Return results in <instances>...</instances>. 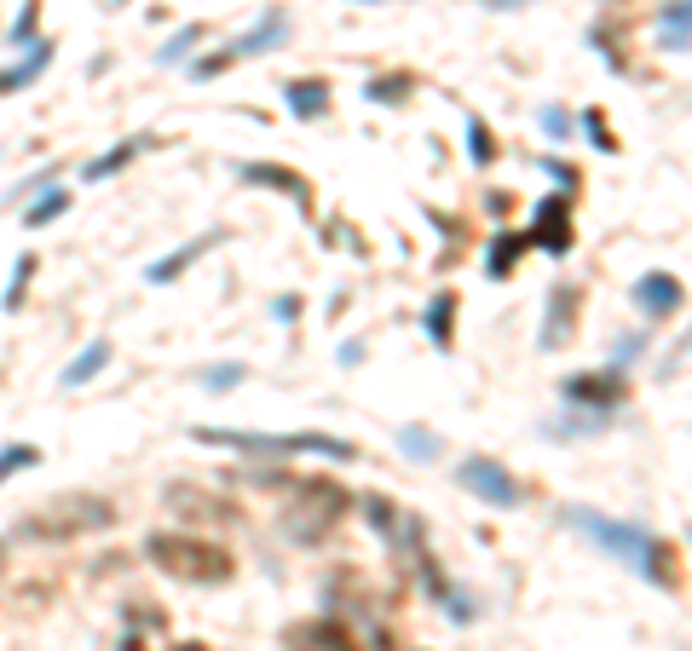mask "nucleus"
Returning <instances> with one entry per match:
<instances>
[{"instance_id": "nucleus-1", "label": "nucleus", "mask_w": 692, "mask_h": 651, "mask_svg": "<svg viewBox=\"0 0 692 651\" xmlns=\"http://www.w3.org/2000/svg\"><path fill=\"white\" fill-rule=\"evenodd\" d=\"M572 525L588 537V542H600L612 559L623 565H635L641 577H653L658 588H676L681 571H676V547L658 542L653 531H641V525H618V519H600V514H588V507H572Z\"/></svg>"}, {"instance_id": "nucleus-2", "label": "nucleus", "mask_w": 692, "mask_h": 651, "mask_svg": "<svg viewBox=\"0 0 692 651\" xmlns=\"http://www.w3.org/2000/svg\"><path fill=\"white\" fill-rule=\"evenodd\" d=\"M145 554H151L168 577H179V582H231V571H237V559H231L219 542L179 537V531H156V537L145 542Z\"/></svg>"}, {"instance_id": "nucleus-3", "label": "nucleus", "mask_w": 692, "mask_h": 651, "mask_svg": "<svg viewBox=\"0 0 692 651\" xmlns=\"http://www.w3.org/2000/svg\"><path fill=\"white\" fill-rule=\"evenodd\" d=\"M346 507H353V502H346L341 484H330V479H300V491H295L289 519H283V525H289V537L300 547H318L346 519Z\"/></svg>"}, {"instance_id": "nucleus-4", "label": "nucleus", "mask_w": 692, "mask_h": 651, "mask_svg": "<svg viewBox=\"0 0 692 651\" xmlns=\"http://www.w3.org/2000/svg\"><path fill=\"white\" fill-rule=\"evenodd\" d=\"M202 444H237V450H260V456H330V461H358V450L346 438H323V433H196Z\"/></svg>"}, {"instance_id": "nucleus-5", "label": "nucleus", "mask_w": 692, "mask_h": 651, "mask_svg": "<svg viewBox=\"0 0 692 651\" xmlns=\"http://www.w3.org/2000/svg\"><path fill=\"white\" fill-rule=\"evenodd\" d=\"M116 519V507L105 496H70V502H52L40 519H29L24 531L29 537H81V531H105Z\"/></svg>"}, {"instance_id": "nucleus-6", "label": "nucleus", "mask_w": 692, "mask_h": 651, "mask_svg": "<svg viewBox=\"0 0 692 651\" xmlns=\"http://www.w3.org/2000/svg\"><path fill=\"white\" fill-rule=\"evenodd\" d=\"M474 496H485L491 507H514V502H525V484L508 473L502 461H485V456H474V461H462V473H456Z\"/></svg>"}, {"instance_id": "nucleus-7", "label": "nucleus", "mask_w": 692, "mask_h": 651, "mask_svg": "<svg viewBox=\"0 0 692 651\" xmlns=\"http://www.w3.org/2000/svg\"><path fill=\"white\" fill-rule=\"evenodd\" d=\"M283 35H289V17H283L277 7L266 12V17H260V29L254 35H242V40H231V47L226 52H219V58H202V64H196V81H208V75H219V70H226V64H237V58H254V52H266V47H277V40Z\"/></svg>"}, {"instance_id": "nucleus-8", "label": "nucleus", "mask_w": 692, "mask_h": 651, "mask_svg": "<svg viewBox=\"0 0 692 651\" xmlns=\"http://www.w3.org/2000/svg\"><path fill=\"white\" fill-rule=\"evenodd\" d=\"M572 208H565V196H548V202H537V226L525 231L532 242H542L548 254H565L572 249V219H565Z\"/></svg>"}, {"instance_id": "nucleus-9", "label": "nucleus", "mask_w": 692, "mask_h": 651, "mask_svg": "<svg viewBox=\"0 0 692 651\" xmlns=\"http://www.w3.org/2000/svg\"><path fill=\"white\" fill-rule=\"evenodd\" d=\"M635 306L646 312V317H669L681 306V277L676 272H646L641 282H635Z\"/></svg>"}, {"instance_id": "nucleus-10", "label": "nucleus", "mask_w": 692, "mask_h": 651, "mask_svg": "<svg viewBox=\"0 0 692 651\" xmlns=\"http://www.w3.org/2000/svg\"><path fill=\"white\" fill-rule=\"evenodd\" d=\"M572 317H577V289H572V282H554V294H548V323H542V346H548V352L572 340Z\"/></svg>"}, {"instance_id": "nucleus-11", "label": "nucleus", "mask_w": 692, "mask_h": 651, "mask_svg": "<svg viewBox=\"0 0 692 651\" xmlns=\"http://www.w3.org/2000/svg\"><path fill=\"white\" fill-rule=\"evenodd\" d=\"M289 651H358V640L346 635L341 623L318 617V623H300V628H295V635H289Z\"/></svg>"}, {"instance_id": "nucleus-12", "label": "nucleus", "mask_w": 692, "mask_h": 651, "mask_svg": "<svg viewBox=\"0 0 692 651\" xmlns=\"http://www.w3.org/2000/svg\"><path fill=\"white\" fill-rule=\"evenodd\" d=\"M249 185H272V191H283V196H295V202H307V179H300L295 168H277V161H249V168H237Z\"/></svg>"}, {"instance_id": "nucleus-13", "label": "nucleus", "mask_w": 692, "mask_h": 651, "mask_svg": "<svg viewBox=\"0 0 692 651\" xmlns=\"http://www.w3.org/2000/svg\"><path fill=\"white\" fill-rule=\"evenodd\" d=\"M565 398H583V403H618V398H623V375H612V370L577 375V381H565Z\"/></svg>"}, {"instance_id": "nucleus-14", "label": "nucleus", "mask_w": 692, "mask_h": 651, "mask_svg": "<svg viewBox=\"0 0 692 651\" xmlns=\"http://www.w3.org/2000/svg\"><path fill=\"white\" fill-rule=\"evenodd\" d=\"M168 507H191L186 519H237V514H231V502L202 496V491H191V484H168Z\"/></svg>"}, {"instance_id": "nucleus-15", "label": "nucleus", "mask_w": 692, "mask_h": 651, "mask_svg": "<svg viewBox=\"0 0 692 651\" xmlns=\"http://www.w3.org/2000/svg\"><path fill=\"white\" fill-rule=\"evenodd\" d=\"M214 242H219V231H208V237H196V242H186V249H179V254H168V260H156V266H151L145 277H151V282H174V277H179V272H186V266H191V260H196V254H208V249H214Z\"/></svg>"}, {"instance_id": "nucleus-16", "label": "nucleus", "mask_w": 692, "mask_h": 651, "mask_svg": "<svg viewBox=\"0 0 692 651\" xmlns=\"http://www.w3.org/2000/svg\"><path fill=\"white\" fill-rule=\"evenodd\" d=\"M289 110L300 121H318L323 110H330V81H295V87H289Z\"/></svg>"}, {"instance_id": "nucleus-17", "label": "nucleus", "mask_w": 692, "mask_h": 651, "mask_svg": "<svg viewBox=\"0 0 692 651\" xmlns=\"http://www.w3.org/2000/svg\"><path fill=\"white\" fill-rule=\"evenodd\" d=\"M520 249H532V237H525V231H502V237L491 242V260H485V272H491V277H508V272H514V260H520Z\"/></svg>"}, {"instance_id": "nucleus-18", "label": "nucleus", "mask_w": 692, "mask_h": 651, "mask_svg": "<svg viewBox=\"0 0 692 651\" xmlns=\"http://www.w3.org/2000/svg\"><path fill=\"white\" fill-rule=\"evenodd\" d=\"M47 64H52V47H47V40H40L29 64H12V70H0V93H17V87H29V81H35L40 70H47Z\"/></svg>"}, {"instance_id": "nucleus-19", "label": "nucleus", "mask_w": 692, "mask_h": 651, "mask_svg": "<svg viewBox=\"0 0 692 651\" xmlns=\"http://www.w3.org/2000/svg\"><path fill=\"white\" fill-rule=\"evenodd\" d=\"M151 145H156V138H151V133H139V138H128V145H121V150H110V156H98V161H93V168H87V179H110L116 168H128V161H133L139 150H151Z\"/></svg>"}, {"instance_id": "nucleus-20", "label": "nucleus", "mask_w": 692, "mask_h": 651, "mask_svg": "<svg viewBox=\"0 0 692 651\" xmlns=\"http://www.w3.org/2000/svg\"><path fill=\"white\" fill-rule=\"evenodd\" d=\"M451 317H456V294H439L427 306V335L439 340V352H451Z\"/></svg>"}, {"instance_id": "nucleus-21", "label": "nucleus", "mask_w": 692, "mask_h": 651, "mask_svg": "<svg viewBox=\"0 0 692 651\" xmlns=\"http://www.w3.org/2000/svg\"><path fill=\"white\" fill-rule=\"evenodd\" d=\"M105 358H110V346H105V340H93L87 352H81V358L70 363V370H64V381H70V386H87L98 370H105Z\"/></svg>"}, {"instance_id": "nucleus-22", "label": "nucleus", "mask_w": 692, "mask_h": 651, "mask_svg": "<svg viewBox=\"0 0 692 651\" xmlns=\"http://www.w3.org/2000/svg\"><path fill=\"white\" fill-rule=\"evenodd\" d=\"M687 0H669V7H664V47L669 52H687Z\"/></svg>"}, {"instance_id": "nucleus-23", "label": "nucleus", "mask_w": 692, "mask_h": 651, "mask_svg": "<svg viewBox=\"0 0 692 651\" xmlns=\"http://www.w3.org/2000/svg\"><path fill=\"white\" fill-rule=\"evenodd\" d=\"M416 81L410 75H381V81H370V98L375 105H404V93H410Z\"/></svg>"}, {"instance_id": "nucleus-24", "label": "nucleus", "mask_w": 692, "mask_h": 651, "mask_svg": "<svg viewBox=\"0 0 692 651\" xmlns=\"http://www.w3.org/2000/svg\"><path fill=\"white\" fill-rule=\"evenodd\" d=\"M35 461H40L35 444H7V450H0V484H7L17 467H35Z\"/></svg>"}, {"instance_id": "nucleus-25", "label": "nucleus", "mask_w": 692, "mask_h": 651, "mask_svg": "<svg viewBox=\"0 0 692 651\" xmlns=\"http://www.w3.org/2000/svg\"><path fill=\"white\" fill-rule=\"evenodd\" d=\"M64 208H70V191H52V196H40L35 208L24 214V226H47V219H58Z\"/></svg>"}, {"instance_id": "nucleus-26", "label": "nucleus", "mask_w": 692, "mask_h": 651, "mask_svg": "<svg viewBox=\"0 0 692 651\" xmlns=\"http://www.w3.org/2000/svg\"><path fill=\"white\" fill-rule=\"evenodd\" d=\"M196 40H202V24H186V29L168 40V47H162V64H186V52L196 47Z\"/></svg>"}, {"instance_id": "nucleus-27", "label": "nucleus", "mask_w": 692, "mask_h": 651, "mask_svg": "<svg viewBox=\"0 0 692 651\" xmlns=\"http://www.w3.org/2000/svg\"><path fill=\"white\" fill-rule=\"evenodd\" d=\"M29 277H35V254H24V260H17V266H12V289H7V312H17V306H24V289H29Z\"/></svg>"}, {"instance_id": "nucleus-28", "label": "nucleus", "mask_w": 692, "mask_h": 651, "mask_svg": "<svg viewBox=\"0 0 692 651\" xmlns=\"http://www.w3.org/2000/svg\"><path fill=\"white\" fill-rule=\"evenodd\" d=\"M242 375H249L242 363H214V370H202V386H214V393H231Z\"/></svg>"}, {"instance_id": "nucleus-29", "label": "nucleus", "mask_w": 692, "mask_h": 651, "mask_svg": "<svg viewBox=\"0 0 692 651\" xmlns=\"http://www.w3.org/2000/svg\"><path fill=\"white\" fill-rule=\"evenodd\" d=\"M467 138H474V161L485 168V161L497 156V145H491V133H485V121H467Z\"/></svg>"}, {"instance_id": "nucleus-30", "label": "nucleus", "mask_w": 692, "mask_h": 651, "mask_svg": "<svg viewBox=\"0 0 692 651\" xmlns=\"http://www.w3.org/2000/svg\"><path fill=\"white\" fill-rule=\"evenodd\" d=\"M40 24V0H24V12H17V24H12V40H29Z\"/></svg>"}, {"instance_id": "nucleus-31", "label": "nucleus", "mask_w": 692, "mask_h": 651, "mask_svg": "<svg viewBox=\"0 0 692 651\" xmlns=\"http://www.w3.org/2000/svg\"><path fill=\"white\" fill-rule=\"evenodd\" d=\"M583 128L595 133V145H600V150H618V145H612V133H606V121H600V110H588V116H583Z\"/></svg>"}, {"instance_id": "nucleus-32", "label": "nucleus", "mask_w": 692, "mask_h": 651, "mask_svg": "<svg viewBox=\"0 0 692 651\" xmlns=\"http://www.w3.org/2000/svg\"><path fill=\"white\" fill-rule=\"evenodd\" d=\"M404 450H416V456H433V450H439V444H433V438H427V433H404Z\"/></svg>"}, {"instance_id": "nucleus-33", "label": "nucleus", "mask_w": 692, "mask_h": 651, "mask_svg": "<svg viewBox=\"0 0 692 651\" xmlns=\"http://www.w3.org/2000/svg\"><path fill=\"white\" fill-rule=\"evenodd\" d=\"M542 128H548V133H565L572 121H565V110H542Z\"/></svg>"}, {"instance_id": "nucleus-34", "label": "nucleus", "mask_w": 692, "mask_h": 651, "mask_svg": "<svg viewBox=\"0 0 692 651\" xmlns=\"http://www.w3.org/2000/svg\"><path fill=\"white\" fill-rule=\"evenodd\" d=\"M485 7H497V12H508V7H525V0H485Z\"/></svg>"}]
</instances>
